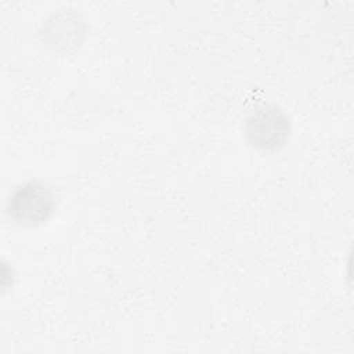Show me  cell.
<instances>
[{
    "mask_svg": "<svg viewBox=\"0 0 354 354\" xmlns=\"http://www.w3.org/2000/svg\"><path fill=\"white\" fill-rule=\"evenodd\" d=\"M86 35L83 18L71 10L51 14L43 24V41L55 51H68L79 47Z\"/></svg>",
    "mask_w": 354,
    "mask_h": 354,
    "instance_id": "3",
    "label": "cell"
},
{
    "mask_svg": "<svg viewBox=\"0 0 354 354\" xmlns=\"http://www.w3.org/2000/svg\"><path fill=\"white\" fill-rule=\"evenodd\" d=\"M292 123L283 109L277 105H261L252 111L243 124V133L250 147L260 151H275L285 145Z\"/></svg>",
    "mask_w": 354,
    "mask_h": 354,
    "instance_id": "2",
    "label": "cell"
},
{
    "mask_svg": "<svg viewBox=\"0 0 354 354\" xmlns=\"http://www.w3.org/2000/svg\"><path fill=\"white\" fill-rule=\"evenodd\" d=\"M55 209L53 189L43 181L29 180L17 185L7 201V213L21 225L44 223Z\"/></svg>",
    "mask_w": 354,
    "mask_h": 354,
    "instance_id": "1",
    "label": "cell"
}]
</instances>
